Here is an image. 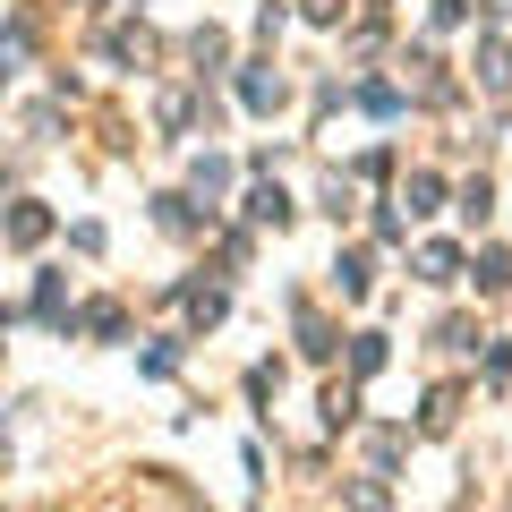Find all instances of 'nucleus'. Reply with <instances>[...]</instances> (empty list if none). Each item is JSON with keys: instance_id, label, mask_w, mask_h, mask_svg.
Returning a JSON list of instances; mask_svg holds the SVG:
<instances>
[{"instance_id": "3", "label": "nucleus", "mask_w": 512, "mask_h": 512, "mask_svg": "<svg viewBox=\"0 0 512 512\" xmlns=\"http://www.w3.org/2000/svg\"><path fill=\"white\" fill-rule=\"evenodd\" d=\"M419 265H427V282H453V265H461V256H453V248H444V239H436V248H427Z\"/></svg>"}, {"instance_id": "1", "label": "nucleus", "mask_w": 512, "mask_h": 512, "mask_svg": "<svg viewBox=\"0 0 512 512\" xmlns=\"http://www.w3.org/2000/svg\"><path fill=\"white\" fill-rule=\"evenodd\" d=\"M239 94H248V111H274V103H282V86H274L265 69H248V77H239Z\"/></svg>"}, {"instance_id": "2", "label": "nucleus", "mask_w": 512, "mask_h": 512, "mask_svg": "<svg viewBox=\"0 0 512 512\" xmlns=\"http://www.w3.org/2000/svg\"><path fill=\"white\" fill-rule=\"evenodd\" d=\"M248 205H256V222H291V205H282V188H256Z\"/></svg>"}]
</instances>
